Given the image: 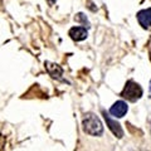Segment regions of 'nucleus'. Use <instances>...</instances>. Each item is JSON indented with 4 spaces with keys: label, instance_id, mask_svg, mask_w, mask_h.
<instances>
[{
    "label": "nucleus",
    "instance_id": "nucleus-2",
    "mask_svg": "<svg viewBox=\"0 0 151 151\" xmlns=\"http://www.w3.org/2000/svg\"><path fill=\"white\" fill-rule=\"evenodd\" d=\"M121 96L130 102H136L142 96V88L140 87L139 83H136L134 81H129L124 87V89H122Z\"/></svg>",
    "mask_w": 151,
    "mask_h": 151
},
{
    "label": "nucleus",
    "instance_id": "nucleus-5",
    "mask_svg": "<svg viewBox=\"0 0 151 151\" xmlns=\"http://www.w3.org/2000/svg\"><path fill=\"white\" fill-rule=\"evenodd\" d=\"M127 110H129V107H127L126 102L117 101V102L113 103V106L110 108V113L112 116L117 117V119H121V117L125 116V113L127 112Z\"/></svg>",
    "mask_w": 151,
    "mask_h": 151
},
{
    "label": "nucleus",
    "instance_id": "nucleus-9",
    "mask_svg": "<svg viewBox=\"0 0 151 151\" xmlns=\"http://www.w3.org/2000/svg\"><path fill=\"white\" fill-rule=\"evenodd\" d=\"M4 146H5V137H4V136L0 134V150H1Z\"/></svg>",
    "mask_w": 151,
    "mask_h": 151
},
{
    "label": "nucleus",
    "instance_id": "nucleus-7",
    "mask_svg": "<svg viewBox=\"0 0 151 151\" xmlns=\"http://www.w3.org/2000/svg\"><path fill=\"white\" fill-rule=\"evenodd\" d=\"M69 35L73 40L81 42V40H84L87 38V30L82 27H73L72 29L69 30Z\"/></svg>",
    "mask_w": 151,
    "mask_h": 151
},
{
    "label": "nucleus",
    "instance_id": "nucleus-3",
    "mask_svg": "<svg viewBox=\"0 0 151 151\" xmlns=\"http://www.w3.org/2000/svg\"><path fill=\"white\" fill-rule=\"evenodd\" d=\"M103 117H105L106 120V124L108 125V129H110L112 131V134L116 136V137L121 139L122 136H124V130L121 129V125L119 124V122H116L115 120H112L110 115H107L106 112H103Z\"/></svg>",
    "mask_w": 151,
    "mask_h": 151
},
{
    "label": "nucleus",
    "instance_id": "nucleus-4",
    "mask_svg": "<svg viewBox=\"0 0 151 151\" xmlns=\"http://www.w3.org/2000/svg\"><path fill=\"white\" fill-rule=\"evenodd\" d=\"M137 20L144 29H151V8L144 9L137 13Z\"/></svg>",
    "mask_w": 151,
    "mask_h": 151
},
{
    "label": "nucleus",
    "instance_id": "nucleus-10",
    "mask_svg": "<svg viewBox=\"0 0 151 151\" xmlns=\"http://www.w3.org/2000/svg\"><path fill=\"white\" fill-rule=\"evenodd\" d=\"M150 97H151V83H150Z\"/></svg>",
    "mask_w": 151,
    "mask_h": 151
},
{
    "label": "nucleus",
    "instance_id": "nucleus-1",
    "mask_svg": "<svg viewBox=\"0 0 151 151\" xmlns=\"http://www.w3.org/2000/svg\"><path fill=\"white\" fill-rule=\"evenodd\" d=\"M83 130L86 134L92 135V136H100L103 132V126L102 122L100 121V119L93 115V113H87L86 116L83 117Z\"/></svg>",
    "mask_w": 151,
    "mask_h": 151
},
{
    "label": "nucleus",
    "instance_id": "nucleus-8",
    "mask_svg": "<svg viewBox=\"0 0 151 151\" xmlns=\"http://www.w3.org/2000/svg\"><path fill=\"white\" fill-rule=\"evenodd\" d=\"M76 20H79V22H82L83 24H87V27L89 25V23H88V20H87V18L83 15L82 13H79V14H77V17H76Z\"/></svg>",
    "mask_w": 151,
    "mask_h": 151
},
{
    "label": "nucleus",
    "instance_id": "nucleus-6",
    "mask_svg": "<svg viewBox=\"0 0 151 151\" xmlns=\"http://www.w3.org/2000/svg\"><path fill=\"white\" fill-rule=\"evenodd\" d=\"M45 68H47L48 73H49L53 78L58 79V81H63V82H64V79H63V77H62V76H63V70H62V68H60L58 64L52 63V62H45Z\"/></svg>",
    "mask_w": 151,
    "mask_h": 151
}]
</instances>
